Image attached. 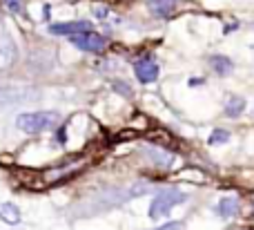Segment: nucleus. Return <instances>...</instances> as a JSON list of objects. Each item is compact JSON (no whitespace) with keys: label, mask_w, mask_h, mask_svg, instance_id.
Segmentation results:
<instances>
[{"label":"nucleus","mask_w":254,"mask_h":230,"mask_svg":"<svg viewBox=\"0 0 254 230\" xmlns=\"http://www.w3.org/2000/svg\"><path fill=\"white\" fill-rule=\"evenodd\" d=\"M56 123H58L56 112H27V114H20L16 119V125L27 134L45 132V130L54 128Z\"/></svg>","instance_id":"1"},{"label":"nucleus","mask_w":254,"mask_h":230,"mask_svg":"<svg viewBox=\"0 0 254 230\" xmlns=\"http://www.w3.org/2000/svg\"><path fill=\"white\" fill-rule=\"evenodd\" d=\"M185 199H188V195H185V192L172 190V188H167V190H161V192L156 195V199L152 201V208H149V217H152V219L165 217V215H170V210L174 208L176 204H183Z\"/></svg>","instance_id":"2"},{"label":"nucleus","mask_w":254,"mask_h":230,"mask_svg":"<svg viewBox=\"0 0 254 230\" xmlns=\"http://www.w3.org/2000/svg\"><path fill=\"white\" fill-rule=\"evenodd\" d=\"M71 45H76V47L83 49V52H96L98 54L105 49V38L94 34V31L89 29V31H80V34L71 36Z\"/></svg>","instance_id":"3"},{"label":"nucleus","mask_w":254,"mask_h":230,"mask_svg":"<svg viewBox=\"0 0 254 230\" xmlns=\"http://www.w3.org/2000/svg\"><path fill=\"white\" fill-rule=\"evenodd\" d=\"M13 61H16V45L2 27V18H0V70H9Z\"/></svg>","instance_id":"4"},{"label":"nucleus","mask_w":254,"mask_h":230,"mask_svg":"<svg viewBox=\"0 0 254 230\" xmlns=\"http://www.w3.org/2000/svg\"><path fill=\"white\" fill-rule=\"evenodd\" d=\"M92 25L87 20H76V22H54L49 27V31L56 36H74V34H80V31H89Z\"/></svg>","instance_id":"5"},{"label":"nucleus","mask_w":254,"mask_h":230,"mask_svg":"<svg viewBox=\"0 0 254 230\" xmlns=\"http://www.w3.org/2000/svg\"><path fill=\"white\" fill-rule=\"evenodd\" d=\"M134 72H136V78H138L140 83H154V80L158 78V65L152 61H147V58L136 63Z\"/></svg>","instance_id":"6"},{"label":"nucleus","mask_w":254,"mask_h":230,"mask_svg":"<svg viewBox=\"0 0 254 230\" xmlns=\"http://www.w3.org/2000/svg\"><path fill=\"white\" fill-rule=\"evenodd\" d=\"M181 0H147V9L158 18H165V16H172L174 9L179 7Z\"/></svg>","instance_id":"7"},{"label":"nucleus","mask_w":254,"mask_h":230,"mask_svg":"<svg viewBox=\"0 0 254 230\" xmlns=\"http://www.w3.org/2000/svg\"><path fill=\"white\" fill-rule=\"evenodd\" d=\"M0 219H2L4 224H9V226H16V224H20V210H18L16 204H0Z\"/></svg>","instance_id":"8"},{"label":"nucleus","mask_w":254,"mask_h":230,"mask_svg":"<svg viewBox=\"0 0 254 230\" xmlns=\"http://www.w3.org/2000/svg\"><path fill=\"white\" fill-rule=\"evenodd\" d=\"M210 67H212V70H214L219 76H228V74H232L234 63L230 61L228 56H212V58H210Z\"/></svg>","instance_id":"9"},{"label":"nucleus","mask_w":254,"mask_h":230,"mask_svg":"<svg viewBox=\"0 0 254 230\" xmlns=\"http://www.w3.org/2000/svg\"><path fill=\"white\" fill-rule=\"evenodd\" d=\"M243 110H246V98H241V96H230L228 103H225V114H228L230 119L241 116Z\"/></svg>","instance_id":"10"},{"label":"nucleus","mask_w":254,"mask_h":230,"mask_svg":"<svg viewBox=\"0 0 254 230\" xmlns=\"http://www.w3.org/2000/svg\"><path fill=\"white\" fill-rule=\"evenodd\" d=\"M216 213H219L221 217H234V215L239 213V201L232 199V197H225V199L219 204Z\"/></svg>","instance_id":"11"},{"label":"nucleus","mask_w":254,"mask_h":230,"mask_svg":"<svg viewBox=\"0 0 254 230\" xmlns=\"http://www.w3.org/2000/svg\"><path fill=\"white\" fill-rule=\"evenodd\" d=\"M147 154H149V159L156 161V163H158V165H163V168L172 163V154H170V152L156 150V148H147Z\"/></svg>","instance_id":"12"},{"label":"nucleus","mask_w":254,"mask_h":230,"mask_svg":"<svg viewBox=\"0 0 254 230\" xmlns=\"http://www.w3.org/2000/svg\"><path fill=\"white\" fill-rule=\"evenodd\" d=\"M225 141H230V132H225V130H214V132L210 134L212 146H216V143H225Z\"/></svg>","instance_id":"13"},{"label":"nucleus","mask_w":254,"mask_h":230,"mask_svg":"<svg viewBox=\"0 0 254 230\" xmlns=\"http://www.w3.org/2000/svg\"><path fill=\"white\" fill-rule=\"evenodd\" d=\"M147 190H152V186H149V183H145V181H140V183H136V186H131L127 195H129V197H138V195H143V192H147Z\"/></svg>","instance_id":"14"},{"label":"nucleus","mask_w":254,"mask_h":230,"mask_svg":"<svg viewBox=\"0 0 254 230\" xmlns=\"http://www.w3.org/2000/svg\"><path fill=\"white\" fill-rule=\"evenodd\" d=\"M112 87H114L116 92H121L123 96H127V98H129L131 94H134V92H131V87H127V85H125V83H121V80H114V85H112Z\"/></svg>","instance_id":"15"},{"label":"nucleus","mask_w":254,"mask_h":230,"mask_svg":"<svg viewBox=\"0 0 254 230\" xmlns=\"http://www.w3.org/2000/svg\"><path fill=\"white\" fill-rule=\"evenodd\" d=\"M92 11H94V16H96V18H101V20H103V18H107V16H110V9H107L105 4H94V9H92Z\"/></svg>","instance_id":"16"},{"label":"nucleus","mask_w":254,"mask_h":230,"mask_svg":"<svg viewBox=\"0 0 254 230\" xmlns=\"http://www.w3.org/2000/svg\"><path fill=\"white\" fill-rule=\"evenodd\" d=\"M4 7H7L9 11H13V13H18V11H20V9H22L18 0H4Z\"/></svg>","instance_id":"17"},{"label":"nucleus","mask_w":254,"mask_h":230,"mask_svg":"<svg viewBox=\"0 0 254 230\" xmlns=\"http://www.w3.org/2000/svg\"><path fill=\"white\" fill-rule=\"evenodd\" d=\"M158 230H183V226H181L179 222H170V224H165V226H161Z\"/></svg>","instance_id":"18"},{"label":"nucleus","mask_w":254,"mask_h":230,"mask_svg":"<svg viewBox=\"0 0 254 230\" xmlns=\"http://www.w3.org/2000/svg\"><path fill=\"white\" fill-rule=\"evenodd\" d=\"M190 85H192V87H196V85H203V78H192V80H190Z\"/></svg>","instance_id":"19"},{"label":"nucleus","mask_w":254,"mask_h":230,"mask_svg":"<svg viewBox=\"0 0 254 230\" xmlns=\"http://www.w3.org/2000/svg\"><path fill=\"white\" fill-rule=\"evenodd\" d=\"M56 139H58V141H61V143H65V130H61V132L56 134Z\"/></svg>","instance_id":"20"}]
</instances>
